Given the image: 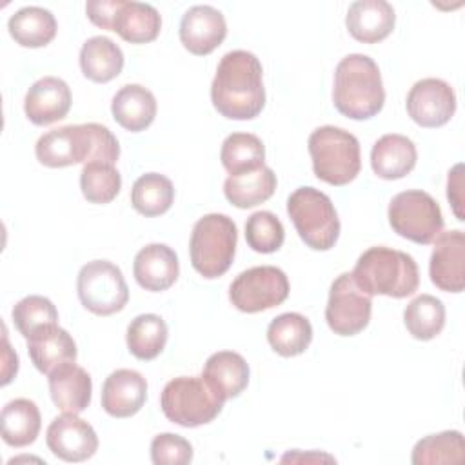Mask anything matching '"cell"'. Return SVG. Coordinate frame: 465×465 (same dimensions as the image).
Returning a JSON list of instances; mask_svg holds the SVG:
<instances>
[{"instance_id":"484cf974","label":"cell","mask_w":465,"mask_h":465,"mask_svg":"<svg viewBox=\"0 0 465 465\" xmlns=\"http://www.w3.org/2000/svg\"><path fill=\"white\" fill-rule=\"evenodd\" d=\"M276 189V174L271 167H258L249 173L229 174L223 183L225 198L238 209H251L267 202Z\"/></svg>"},{"instance_id":"5b68a950","label":"cell","mask_w":465,"mask_h":465,"mask_svg":"<svg viewBox=\"0 0 465 465\" xmlns=\"http://www.w3.org/2000/svg\"><path fill=\"white\" fill-rule=\"evenodd\" d=\"M309 154L316 178L331 185H347L361 169L360 142L334 125H322L309 136Z\"/></svg>"},{"instance_id":"2e32d148","label":"cell","mask_w":465,"mask_h":465,"mask_svg":"<svg viewBox=\"0 0 465 465\" xmlns=\"http://www.w3.org/2000/svg\"><path fill=\"white\" fill-rule=\"evenodd\" d=\"M227 36V24L223 15L213 5L189 7L180 22V42L183 47L203 56L213 53Z\"/></svg>"},{"instance_id":"836d02e7","label":"cell","mask_w":465,"mask_h":465,"mask_svg":"<svg viewBox=\"0 0 465 465\" xmlns=\"http://www.w3.org/2000/svg\"><path fill=\"white\" fill-rule=\"evenodd\" d=\"M403 322L412 338L429 341L445 327V305L436 296L420 294L405 307Z\"/></svg>"},{"instance_id":"7a4b0ae2","label":"cell","mask_w":465,"mask_h":465,"mask_svg":"<svg viewBox=\"0 0 465 465\" xmlns=\"http://www.w3.org/2000/svg\"><path fill=\"white\" fill-rule=\"evenodd\" d=\"M36 158L45 167H67L74 163H116L120 145L116 136L102 124L64 125L42 134L35 147Z\"/></svg>"},{"instance_id":"ac0fdd59","label":"cell","mask_w":465,"mask_h":465,"mask_svg":"<svg viewBox=\"0 0 465 465\" xmlns=\"http://www.w3.org/2000/svg\"><path fill=\"white\" fill-rule=\"evenodd\" d=\"M147 400V381L133 369H118L111 372L102 387V407L109 416H134Z\"/></svg>"},{"instance_id":"7402d4cb","label":"cell","mask_w":465,"mask_h":465,"mask_svg":"<svg viewBox=\"0 0 465 465\" xmlns=\"http://www.w3.org/2000/svg\"><path fill=\"white\" fill-rule=\"evenodd\" d=\"M49 392L53 403L62 412L78 414L85 411L91 401V376L74 361L65 363L49 374Z\"/></svg>"},{"instance_id":"d6a6232c","label":"cell","mask_w":465,"mask_h":465,"mask_svg":"<svg viewBox=\"0 0 465 465\" xmlns=\"http://www.w3.org/2000/svg\"><path fill=\"white\" fill-rule=\"evenodd\" d=\"M174 200V187L171 180L158 173L142 174L131 189V203L133 207L147 216H160L171 209Z\"/></svg>"},{"instance_id":"8992f818","label":"cell","mask_w":465,"mask_h":465,"mask_svg":"<svg viewBox=\"0 0 465 465\" xmlns=\"http://www.w3.org/2000/svg\"><path fill=\"white\" fill-rule=\"evenodd\" d=\"M238 231L227 214L211 213L200 218L191 232V263L207 280L225 274L234 260Z\"/></svg>"},{"instance_id":"83f0119b","label":"cell","mask_w":465,"mask_h":465,"mask_svg":"<svg viewBox=\"0 0 465 465\" xmlns=\"http://www.w3.org/2000/svg\"><path fill=\"white\" fill-rule=\"evenodd\" d=\"M162 29L160 13L151 4L124 0L116 11L113 31L129 44L153 42Z\"/></svg>"},{"instance_id":"8fae6325","label":"cell","mask_w":465,"mask_h":465,"mask_svg":"<svg viewBox=\"0 0 465 465\" xmlns=\"http://www.w3.org/2000/svg\"><path fill=\"white\" fill-rule=\"evenodd\" d=\"M289 296L285 272L272 265L251 267L240 272L229 287L231 303L242 312H260L283 303Z\"/></svg>"},{"instance_id":"ab89813d","label":"cell","mask_w":465,"mask_h":465,"mask_svg":"<svg viewBox=\"0 0 465 465\" xmlns=\"http://www.w3.org/2000/svg\"><path fill=\"white\" fill-rule=\"evenodd\" d=\"M193 460L191 443L173 432H163L151 441V461L154 465H185Z\"/></svg>"},{"instance_id":"d6986e66","label":"cell","mask_w":465,"mask_h":465,"mask_svg":"<svg viewBox=\"0 0 465 465\" xmlns=\"http://www.w3.org/2000/svg\"><path fill=\"white\" fill-rule=\"evenodd\" d=\"M133 272L142 289L151 292L167 291L180 272L178 256L165 243H149L136 252Z\"/></svg>"},{"instance_id":"74e56055","label":"cell","mask_w":465,"mask_h":465,"mask_svg":"<svg viewBox=\"0 0 465 465\" xmlns=\"http://www.w3.org/2000/svg\"><path fill=\"white\" fill-rule=\"evenodd\" d=\"M247 245L256 252H274L283 245L285 231L282 222L271 211H256L245 222Z\"/></svg>"},{"instance_id":"e0dca14e","label":"cell","mask_w":465,"mask_h":465,"mask_svg":"<svg viewBox=\"0 0 465 465\" xmlns=\"http://www.w3.org/2000/svg\"><path fill=\"white\" fill-rule=\"evenodd\" d=\"M71 109V89L56 76H44L36 80L24 100L25 116L35 125H49L62 118Z\"/></svg>"},{"instance_id":"4316f807","label":"cell","mask_w":465,"mask_h":465,"mask_svg":"<svg viewBox=\"0 0 465 465\" xmlns=\"http://www.w3.org/2000/svg\"><path fill=\"white\" fill-rule=\"evenodd\" d=\"M80 67L85 78L105 84L124 69L122 49L107 36H93L80 49Z\"/></svg>"},{"instance_id":"4dcf8cb0","label":"cell","mask_w":465,"mask_h":465,"mask_svg":"<svg viewBox=\"0 0 465 465\" xmlns=\"http://www.w3.org/2000/svg\"><path fill=\"white\" fill-rule=\"evenodd\" d=\"M312 340L311 322L298 312H283L267 327V341L274 352L291 358L305 352Z\"/></svg>"},{"instance_id":"ba28073f","label":"cell","mask_w":465,"mask_h":465,"mask_svg":"<svg viewBox=\"0 0 465 465\" xmlns=\"http://www.w3.org/2000/svg\"><path fill=\"white\" fill-rule=\"evenodd\" d=\"M298 236L314 251H329L340 236V220L331 198L314 187H298L287 200Z\"/></svg>"},{"instance_id":"f1b7e54d","label":"cell","mask_w":465,"mask_h":465,"mask_svg":"<svg viewBox=\"0 0 465 465\" xmlns=\"http://www.w3.org/2000/svg\"><path fill=\"white\" fill-rule=\"evenodd\" d=\"M9 35L22 47H44L56 36L54 15L38 5H27L11 15Z\"/></svg>"},{"instance_id":"6da1fadb","label":"cell","mask_w":465,"mask_h":465,"mask_svg":"<svg viewBox=\"0 0 465 465\" xmlns=\"http://www.w3.org/2000/svg\"><path fill=\"white\" fill-rule=\"evenodd\" d=\"M263 69L249 51H229L222 56L211 84L214 109L229 120H252L265 105Z\"/></svg>"},{"instance_id":"52a82bcc","label":"cell","mask_w":465,"mask_h":465,"mask_svg":"<svg viewBox=\"0 0 465 465\" xmlns=\"http://www.w3.org/2000/svg\"><path fill=\"white\" fill-rule=\"evenodd\" d=\"M225 400L203 380V376H178L165 383L160 405L165 418L182 427H200L211 423Z\"/></svg>"},{"instance_id":"603a6c76","label":"cell","mask_w":465,"mask_h":465,"mask_svg":"<svg viewBox=\"0 0 465 465\" xmlns=\"http://www.w3.org/2000/svg\"><path fill=\"white\" fill-rule=\"evenodd\" d=\"M418 160L416 145L403 134H383L371 151V167L383 180H398L409 174Z\"/></svg>"},{"instance_id":"7c38bea8","label":"cell","mask_w":465,"mask_h":465,"mask_svg":"<svg viewBox=\"0 0 465 465\" xmlns=\"http://www.w3.org/2000/svg\"><path fill=\"white\" fill-rule=\"evenodd\" d=\"M372 312V296L358 287L351 272L340 274L329 291L325 320L338 336H354L361 332Z\"/></svg>"},{"instance_id":"9c48e42d","label":"cell","mask_w":465,"mask_h":465,"mask_svg":"<svg viewBox=\"0 0 465 465\" xmlns=\"http://www.w3.org/2000/svg\"><path fill=\"white\" fill-rule=\"evenodd\" d=\"M389 223L396 234L414 243L429 245L443 231V214L438 202L425 191L398 193L389 203Z\"/></svg>"},{"instance_id":"d590c367","label":"cell","mask_w":465,"mask_h":465,"mask_svg":"<svg viewBox=\"0 0 465 465\" xmlns=\"http://www.w3.org/2000/svg\"><path fill=\"white\" fill-rule=\"evenodd\" d=\"M414 465L461 463L465 460V443L460 430H445L421 438L412 449Z\"/></svg>"},{"instance_id":"f546056e","label":"cell","mask_w":465,"mask_h":465,"mask_svg":"<svg viewBox=\"0 0 465 465\" xmlns=\"http://www.w3.org/2000/svg\"><path fill=\"white\" fill-rule=\"evenodd\" d=\"M2 438L11 447H25L33 443L40 432L42 418L35 401L16 398L9 401L0 414Z\"/></svg>"},{"instance_id":"5bb4252c","label":"cell","mask_w":465,"mask_h":465,"mask_svg":"<svg viewBox=\"0 0 465 465\" xmlns=\"http://www.w3.org/2000/svg\"><path fill=\"white\" fill-rule=\"evenodd\" d=\"M45 441L56 458L73 463L89 460L98 449L94 429L73 412H64L49 423Z\"/></svg>"},{"instance_id":"d4e9b609","label":"cell","mask_w":465,"mask_h":465,"mask_svg":"<svg viewBox=\"0 0 465 465\" xmlns=\"http://www.w3.org/2000/svg\"><path fill=\"white\" fill-rule=\"evenodd\" d=\"M202 376L218 396L229 400L245 391L249 383V365L242 354L220 351L207 358Z\"/></svg>"},{"instance_id":"f35d334b","label":"cell","mask_w":465,"mask_h":465,"mask_svg":"<svg viewBox=\"0 0 465 465\" xmlns=\"http://www.w3.org/2000/svg\"><path fill=\"white\" fill-rule=\"evenodd\" d=\"M13 322L20 334L27 340L35 331L51 323H58V311L49 298L31 294L22 298L13 307Z\"/></svg>"},{"instance_id":"30bf717a","label":"cell","mask_w":465,"mask_h":465,"mask_svg":"<svg viewBox=\"0 0 465 465\" xmlns=\"http://www.w3.org/2000/svg\"><path fill=\"white\" fill-rule=\"evenodd\" d=\"M76 291L82 305L98 316L122 311L129 300V287L122 271L107 260L87 262L78 272Z\"/></svg>"},{"instance_id":"4fadbf2b","label":"cell","mask_w":465,"mask_h":465,"mask_svg":"<svg viewBox=\"0 0 465 465\" xmlns=\"http://www.w3.org/2000/svg\"><path fill=\"white\" fill-rule=\"evenodd\" d=\"M405 105L418 125L441 127L456 111V93L445 80L423 78L411 87Z\"/></svg>"},{"instance_id":"60d3db41","label":"cell","mask_w":465,"mask_h":465,"mask_svg":"<svg viewBox=\"0 0 465 465\" xmlns=\"http://www.w3.org/2000/svg\"><path fill=\"white\" fill-rule=\"evenodd\" d=\"M124 0H89L85 4V13L87 18L102 29L113 31L114 27V18H116V11L120 9Z\"/></svg>"},{"instance_id":"44dd1931","label":"cell","mask_w":465,"mask_h":465,"mask_svg":"<svg viewBox=\"0 0 465 465\" xmlns=\"http://www.w3.org/2000/svg\"><path fill=\"white\" fill-rule=\"evenodd\" d=\"M396 24L394 9L385 0H358L351 4L345 25L352 38L363 44L385 40Z\"/></svg>"},{"instance_id":"b9f144b4","label":"cell","mask_w":465,"mask_h":465,"mask_svg":"<svg viewBox=\"0 0 465 465\" xmlns=\"http://www.w3.org/2000/svg\"><path fill=\"white\" fill-rule=\"evenodd\" d=\"M461 171H463V165L456 163L452 167V171H449V178H447V198L452 203V209H454V214H456L458 220H463V213H461V205H463Z\"/></svg>"},{"instance_id":"3957f363","label":"cell","mask_w":465,"mask_h":465,"mask_svg":"<svg viewBox=\"0 0 465 465\" xmlns=\"http://www.w3.org/2000/svg\"><path fill=\"white\" fill-rule=\"evenodd\" d=\"M332 102L338 113L352 120L376 116L385 104V89L376 62L367 54H347L334 71Z\"/></svg>"},{"instance_id":"cb8c5ba5","label":"cell","mask_w":465,"mask_h":465,"mask_svg":"<svg viewBox=\"0 0 465 465\" xmlns=\"http://www.w3.org/2000/svg\"><path fill=\"white\" fill-rule=\"evenodd\" d=\"M111 113L124 129L140 133L147 129L156 116V98L147 87L127 84L113 96Z\"/></svg>"},{"instance_id":"277c9868","label":"cell","mask_w":465,"mask_h":465,"mask_svg":"<svg viewBox=\"0 0 465 465\" xmlns=\"http://www.w3.org/2000/svg\"><path fill=\"white\" fill-rule=\"evenodd\" d=\"M360 289L367 294L405 298L416 292L420 272L414 258L391 247H371L356 262L351 272Z\"/></svg>"},{"instance_id":"e575fe53","label":"cell","mask_w":465,"mask_h":465,"mask_svg":"<svg viewBox=\"0 0 465 465\" xmlns=\"http://www.w3.org/2000/svg\"><path fill=\"white\" fill-rule=\"evenodd\" d=\"M220 160L229 174L249 173L263 165L265 147L256 134L232 133L222 143Z\"/></svg>"},{"instance_id":"9a60e30c","label":"cell","mask_w":465,"mask_h":465,"mask_svg":"<svg viewBox=\"0 0 465 465\" xmlns=\"http://www.w3.org/2000/svg\"><path fill=\"white\" fill-rule=\"evenodd\" d=\"M430 282L445 292L465 289V234L460 229L440 232L429 263Z\"/></svg>"},{"instance_id":"8d00e7d4","label":"cell","mask_w":465,"mask_h":465,"mask_svg":"<svg viewBox=\"0 0 465 465\" xmlns=\"http://www.w3.org/2000/svg\"><path fill=\"white\" fill-rule=\"evenodd\" d=\"M122 187V176L113 163L89 162L80 173V189L91 203H109Z\"/></svg>"},{"instance_id":"ffe728a7","label":"cell","mask_w":465,"mask_h":465,"mask_svg":"<svg viewBox=\"0 0 465 465\" xmlns=\"http://www.w3.org/2000/svg\"><path fill=\"white\" fill-rule=\"evenodd\" d=\"M27 352L33 365L47 376L54 369L76 361V343L65 329L58 327V323L35 331L27 338Z\"/></svg>"},{"instance_id":"1f68e13d","label":"cell","mask_w":465,"mask_h":465,"mask_svg":"<svg viewBox=\"0 0 465 465\" xmlns=\"http://www.w3.org/2000/svg\"><path fill=\"white\" fill-rule=\"evenodd\" d=\"M167 323L158 314H140L127 327L129 352L138 360H154L167 343Z\"/></svg>"}]
</instances>
